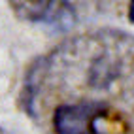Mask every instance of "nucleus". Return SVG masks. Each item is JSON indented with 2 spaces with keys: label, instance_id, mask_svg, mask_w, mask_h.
<instances>
[{
  "label": "nucleus",
  "instance_id": "nucleus-1",
  "mask_svg": "<svg viewBox=\"0 0 134 134\" xmlns=\"http://www.w3.org/2000/svg\"><path fill=\"white\" fill-rule=\"evenodd\" d=\"M108 106L94 100L62 104L53 113V129L57 134H100L98 121L106 117Z\"/></svg>",
  "mask_w": 134,
  "mask_h": 134
},
{
  "label": "nucleus",
  "instance_id": "nucleus-3",
  "mask_svg": "<svg viewBox=\"0 0 134 134\" xmlns=\"http://www.w3.org/2000/svg\"><path fill=\"white\" fill-rule=\"evenodd\" d=\"M129 19L134 23V0L130 2V6H129Z\"/></svg>",
  "mask_w": 134,
  "mask_h": 134
},
{
  "label": "nucleus",
  "instance_id": "nucleus-2",
  "mask_svg": "<svg viewBox=\"0 0 134 134\" xmlns=\"http://www.w3.org/2000/svg\"><path fill=\"white\" fill-rule=\"evenodd\" d=\"M19 17L32 23H46L59 29H68L74 25V10L66 2H13Z\"/></svg>",
  "mask_w": 134,
  "mask_h": 134
}]
</instances>
